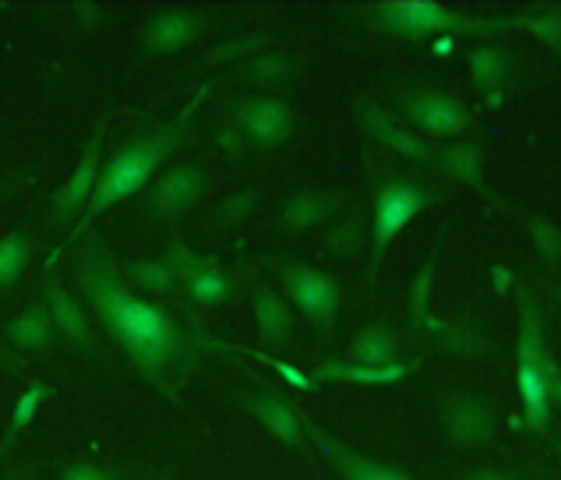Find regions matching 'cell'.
Returning <instances> with one entry per match:
<instances>
[{
  "instance_id": "obj_36",
  "label": "cell",
  "mask_w": 561,
  "mask_h": 480,
  "mask_svg": "<svg viewBox=\"0 0 561 480\" xmlns=\"http://www.w3.org/2000/svg\"><path fill=\"white\" fill-rule=\"evenodd\" d=\"M64 480H114V477L100 467H92V462H71V467L64 470Z\"/></svg>"
},
{
  "instance_id": "obj_15",
  "label": "cell",
  "mask_w": 561,
  "mask_h": 480,
  "mask_svg": "<svg viewBox=\"0 0 561 480\" xmlns=\"http://www.w3.org/2000/svg\"><path fill=\"white\" fill-rule=\"evenodd\" d=\"M43 300H46V308H50L57 329L68 335L71 343L85 346V350H95L92 325H89V318H85L82 300H78L71 290H64V283L57 279V272H54V262L46 265V276H43Z\"/></svg>"
},
{
  "instance_id": "obj_11",
  "label": "cell",
  "mask_w": 561,
  "mask_h": 480,
  "mask_svg": "<svg viewBox=\"0 0 561 480\" xmlns=\"http://www.w3.org/2000/svg\"><path fill=\"white\" fill-rule=\"evenodd\" d=\"M208 191V173L202 167L178 163L167 167L146 191V213L156 219H178L191 205H198Z\"/></svg>"
},
{
  "instance_id": "obj_18",
  "label": "cell",
  "mask_w": 561,
  "mask_h": 480,
  "mask_svg": "<svg viewBox=\"0 0 561 480\" xmlns=\"http://www.w3.org/2000/svg\"><path fill=\"white\" fill-rule=\"evenodd\" d=\"M57 322L50 308H46V300H36L28 304L22 315H14L11 322L4 325V335L14 350H32V354H43V350H54L57 343Z\"/></svg>"
},
{
  "instance_id": "obj_14",
  "label": "cell",
  "mask_w": 561,
  "mask_h": 480,
  "mask_svg": "<svg viewBox=\"0 0 561 480\" xmlns=\"http://www.w3.org/2000/svg\"><path fill=\"white\" fill-rule=\"evenodd\" d=\"M357 117H360V127L371 138H378L381 146H389L392 152L407 156V159H416V163H427V159H435V152H431V146L421 138L407 132V127H399L389 114H385L381 106H375L371 100H357Z\"/></svg>"
},
{
  "instance_id": "obj_31",
  "label": "cell",
  "mask_w": 561,
  "mask_h": 480,
  "mask_svg": "<svg viewBox=\"0 0 561 480\" xmlns=\"http://www.w3.org/2000/svg\"><path fill=\"white\" fill-rule=\"evenodd\" d=\"M516 28H526V32H534V36H540V43H548L551 54L561 60V11H551V14H519Z\"/></svg>"
},
{
  "instance_id": "obj_9",
  "label": "cell",
  "mask_w": 561,
  "mask_h": 480,
  "mask_svg": "<svg viewBox=\"0 0 561 480\" xmlns=\"http://www.w3.org/2000/svg\"><path fill=\"white\" fill-rule=\"evenodd\" d=\"M300 421H304V431H308V438L318 445V453L325 456V462L343 480H410L399 467H389V462H378L371 456L357 453L354 445L325 431L314 418H308V413H300Z\"/></svg>"
},
{
  "instance_id": "obj_39",
  "label": "cell",
  "mask_w": 561,
  "mask_h": 480,
  "mask_svg": "<svg viewBox=\"0 0 561 480\" xmlns=\"http://www.w3.org/2000/svg\"><path fill=\"white\" fill-rule=\"evenodd\" d=\"M462 480H508L502 470H473V473H467Z\"/></svg>"
},
{
  "instance_id": "obj_4",
  "label": "cell",
  "mask_w": 561,
  "mask_h": 480,
  "mask_svg": "<svg viewBox=\"0 0 561 480\" xmlns=\"http://www.w3.org/2000/svg\"><path fill=\"white\" fill-rule=\"evenodd\" d=\"M558 378V367L543 350L540 308L530 290H519V340H516V381L526 424L543 431L551 421V381Z\"/></svg>"
},
{
  "instance_id": "obj_21",
  "label": "cell",
  "mask_w": 561,
  "mask_h": 480,
  "mask_svg": "<svg viewBox=\"0 0 561 480\" xmlns=\"http://www.w3.org/2000/svg\"><path fill=\"white\" fill-rule=\"evenodd\" d=\"M445 233H448V227L438 230V240H435V248H431L427 262L416 268V276L410 283V325L413 329H435V332H442V325H445V322H438L435 315H431V290H435V268H438V259H442Z\"/></svg>"
},
{
  "instance_id": "obj_25",
  "label": "cell",
  "mask_w": 561,
  "mask_h": 480,
  "mask_svg": "<svg viewBox=\"0 0 561 480\" xmlns=\"http://www.w3.org/2000/svg\"><path fill=\"white\" fill-rule=\"evenodd\" d=\"M124 279L131 290H141V294H170L173 286L181 279L173 276V268L163 262V259H135V262H124L121 265Z\"/></svg>"
},
{
  "instance_id": "obj_23",
  "label": "cell",
  "mask_w": 561,
  "mask_h": 480,
  "mask_svg": "<svg viewBox=\"0 0 561 480\" xmlns=\"http://www.w3.org/2000/svg\"><path fill=\"white\" fill-rule=\"evenodd\" d=\"M54 396V389L46 386V381H28V386L22 389L19 396V403H14V413H11V421H8V431H4V438H0V459H4L14 445H19V438L25 435V427L36 421V413L43 410L46 399Z\"/></svg>"
},
{
  "instance_id": "obj_33",
  "label": "cell",
  "mask_w": 561,
  "mask_h": 480,
  "mask_svg": "<svg viewBox=\"0 0 561 480\" xmlns=\"http://www.w3.org/2000/svg\"><path fill=\"white\" fill-rule=\"evenodd\" d=\"M262 46H265V36L262 32H254V36H240V39H233V43H222V46H216L213 54H208L205 60L208 64H230V60H237V57H259L262 54Z\"/></svg>"
},
{
  "instance_id": "obj_16",
  "label": "cell",
  "mask_w": 561,
  "mask_h": 480,
  "mask_svg": "<svg viewBox=\"0 0 561 480\" xmlns=\"http://www.w3.org/2000/svg\"><path fill=\"white\" fill-rule=\"evenodd\" d=\"M244 410L268 431L272 438H279L283 445H290V449H304V438H308V431H304V421H300L297 407H290L286 399L272 396V392L248 396Z\"/></svg>"
},
{
  "instance_id": "obj_22",
  "label": "cell",
  "mask_w": 561,
  "mask_h": 480,
  "mask_svg": "<svg viewBox=\"0 0 561 480\" xmlns=\"http://www.w3.org/2000/svg\"><path fill=\"white\" fill-rule=\"evenodd\" d=\"M350 361L364 364V367H392V364H403L399 361V343L392 329L385 322H371L364 325L354 340H350Z\"/></svg>"
},
{
  "instance_id": "obj_30",
  "label": "cell",
  "mask_w": 561,
  "mask_h": 480,
  "mask_svg": "<svg viewBox=\"0 0 561 480\" xmlns=\"http://www.w3.org/2000/svg\"><path fill=\"white\" fill-rule=\"evenodd\" d=\"M184 290H187V297L195 300V304H227L233 297V283H230L227 272L216 265V268L202 272L198 279H191Z\"/></svg>"
},
{
  "instance_id": "obj_26",
  "label": "cell",
  "mask_w": 561,
  "mask_h": 480,
  "mask_svg": "<svg viewBox=\"0 0 561 480\" xmlns=\"http://www.w3.org/2000/svg\"><path fill=\"white\" fill-rule=\"evenodd\" d=\"M470 75L480 92H499L508 78V54L491 43L477 46V50H470Z\"/></svg>"
},
{
  "instance_id": "obj_10",
  "label": "cell",
  "mask_w": 561,
  "mask_h": 480,
  "mask_svg": "<svg viewBox=\"0 0 561 480\" xmlns=\"http://www.w3.org/2000/svg\"><path fill=\"white\" fill-rule=\"evenodd\" d=\"M403 117L431 138H459V135H467L473 124L462 100H456V95H448V92H435V89L403 95Z\"/></svg>"
},
{
  "instance_id": "obj_6",
  "label": "cell",
  "mask_w": 561,
  "mask_h": 480,
  "mask_svg": "<svg viewBox=\"0 0 561 480\" xmlns=\"http://www.w3.org/2000/svg\"><path fill=\"white\" fill-rule=\"evenodd\" d=\"M106 132H110V117H103L100 124L92 127L89 141L82 146V156L71 170V178L64 181L54 195H50V216L60 227H78L89 209V202L95 195V184H100L103 173V152H106Z\"/></svg>"
},
{
  "instance_id": "obj_20",
  "label": "cell",
  "mask_w": 561,
  "mask_h": 480,
  "mask_svg": "<svg viewBox=\"0 0 561 480\" xmlns=\"http://www.w3.org/2000/svg\"><path fill=\"white\" fill-rule=\"evenodd\" d=\"M251 304H254V322H259V335L265 346H283L290 343L294 335V311L272 286L259 283L251 290Z\"/></svg>"
},
{
  "instance_id": "obj_17",
  "label": "cell",
  "mask_w": 561,
  "mask_h": 480,
  "mask_svg": "<svg viewBox=\"0 0 561 480\" xmlns=\"http://www.w3.org/2000/svg\"><path fill=\"white\" fill-rule=\"evenodd\" d=\"M416 372V361L410 364H392V367H364L354 361H325L314 367L311 381H335V386H396L407 375Z\"/></svg>"
},
{
  "instance_id": "obj_34",
  "label": "cell",
  "mask_w": 561,
  "mask_h": 480,
  "mask_svg": "<svg viewBox=\"0 0 561 480\" xmlns=\"http://www.w3.org/2000/svg\"><path fill=\"white\" fill-rule=\"evenodd\" d=\"M360 240H364V227H360V219L357 216H350L343 227H335L329 233V254H335V259H350L357 248H360Z\"/></svg>"
},
{
  "instance_id": "obj_19",
  "label": "cell",
  "mask_w": 561,
  "mask_h": 480,
  "mask_svg": "<svg viewBox=\"0 0 561 480\" xmlns=\"http://www.w3.org/2000/svg\"><path fill=\"white\" fill-rule=\"evenodd\" d=\"M346 205V195H332V191H297L294 198L283 202L279 209V227L300 233L311 230L318 222H325L329 216H335Z\"/></svg>"
},
{
  "instance_id": "obj_35",
  "label": "cell",
  "mask_w": 561,
  "mask_h": 480,
  "mask_svg": "<svg viewBox=\"0 0 561 480\" xmlns=\"http://www.w3.org/2000/svg\"><path fill=\"white\" fill-rule=\"evenodd\" d=\"M530 237H534V244L540 248V254L548 262H554V259H561V230L554 227L551 219H543V216H530Z\"/></svg>"
},
{
  "instance_id": "obj_24",
  "label": "cell",
  "mask_w": 561,
  "mask_h": 480,
  "mask_svg": "<svg viewBox=\"0 0 561 480\" xmlns=\"http://www.w3.org/2000/svg\"><path fill=\"white\" fill-rule=\"evenodd\" d=\"M435 163L448 173V178H456L462 184H470L473 191H480V195L494 198L488 191V184H484V178H480V163H484V152H480V146H470V141H467V146H448V149H442L435 156Z\"/></svg>"
},
{
  "instance_id": "obj_2",
  "label": "cell",
  "mask_w": 561,
  "mask_h": 480,
  "mask_svg": "<svg viewBox=\"0 0 561 480\" xmlns=\"http://www.w3.org/2000/svg\"><path fill=\"white\" fill-rule=\"evenodd\" d=\"M191 110H195V106H191ZM191 110H184L181 117H173L167 124H156V127H149V132L135 135L131 141H124V146L106 159L103 173H100V184H95V195L89 202L82 222H78V227L71 230V240L89 233V222L100 219L106 209H114L117 202H124V198L138 195V191L152 187L156 173L163 170L167 159L184 146Z\"/></svg>"
},
{
  "instance_id": "obj_8",
  "label": "cell",
  "mask_w": 561,
  "mask_h": 480,
  "mask_svg": "<svg viewBox=\"0 0 561 480\" xmlns=\"http://www.w3.org/2000/svg\"><path fill=\"white\" fill-rule=\"evenodd\" d=\"M230 114L237 132L259 149H276L294 132V110L276 95H240L233 100Z\"/></svg>"
},
{
  "instance_id": "obj_41",
  "label": "cell",
  "mask_w": 561,
  "mask_h": 480,
  "mask_svg": "<svg viewBox=\"0 0 561 480\" xmlns=\"http://www.w3.org/2000/svg\"><path fill=\"white\" fill-rule=\"evenodd\" d=\"M0 8H4V0H0Z\"/></svg>"
},
{
  "instance_id": "obj_1",
  "label": "cell",
  "mask_w": 561,
  "mask_h": 480,
  "mask_svg": "<svg viewBox=\"0 0 561 480\" xmlns=\"http://www.w3.org/2000/svg\"><path fill=\"white\" fill-rule=\"evenodd\" d=\"M71 279L141 378L178 399V386L191 364V335L181 318L167 304H156L127 286L114 251L95 230L71 240Z\"/></svg>"
},
{
  "instance_id": "obj_40",
  "label": "cell",
  "mask_w": 561,
  "mask_h": 480,
  "mask_svg": "<svg viewBox=\"0 0 561 480\" xmlns=\"http://www.w3.org/2000/svg\"><path fill=\"white\" fill-rule=\"evenodd\" d=\"M551 399H554V403H558V410H561V375L551 381Z\"/></svg>"
},
{
  "instance_id": "obj_32",
  "label": "cell",
  "mask_w": 561,
  "mask_h": 480,
  "mask_svg": "<svg viewBox=\"0 0 561 480\" xmlns=\"http://www.w3.org/2000/svg\"><path fill=\"white\" fill-rule=\"evenodd\" d=\"M254 205H259V195H254V191H237V195L222 198L216 205L213 219L219 222V227H237V222H244L254 213Z\"/></svg>"
},
{
  "instance_id": "obj_12",
  "label": "cell",
  "mask_w": 561,
  "mask_h": 480,
  "mask_svg": "<svg viewBox=\"0 0 561 480\" xmlns=\"http://www.w3.org/2000/svg\"><path fill=\"white\" fill-rule=\"evenodd\" d=\"M205 32V19L198 11L187 8H163L149 14L146 28H141V54L146 57H167L191 46Z\"/></svg>"
},
{
  "instance_id": "obj_13",
  "label": "cell",
  "mask_w": 561,
  "mask_h": 480,
  "mask_svg": "<svg viewBox=\"0 0 561 480\" xmlns=\"http://www.w3.org/2000/svg\"><path fill=\"white\" fill-rule=\"evenodd\" d=\"M442 427L456 445H488L494 438V410L477 396H448L442 403Z\"/></svg>"
},
{
  "instance_id": "obj_38",
  "label": "cell",
  "mask_w": 561,
  "mask_h": 480,
  "mask_svg": "<svg viewBox=\"0 0 561 480\" xmlns=\"http://www.w3.org/2000/svg\"><path fill=\"white\" fill-rule=\"evenodd\" d=\"M75 11H78V22H85V25L103 22V8H95V4H75Z\"/></svg>"
},
{
  "instance_id": "obj_29",
  "label": "cell",
  "mask_w": 561,
  "mask_h": 480,
  "mask_svg": "<svg viewBox=\"0 0 561 480\" xmlns=\"http://www.w3.org/2000/svg\"><path fill=\"white\" fill-rule=\"evenodd\" d=\"M163 262L173 268V276H178L184 286H187L191 279H198L202 272H208V268H216V265H219V262L213 259V254H198V251H191L181 237H173L170 244H167Z\"/></svg>"
},
{
  "instance_id": "obj_3",
  "label": "cell",
  "mask_w": 561,
  "mask_h": 480,
  "mask_svg": "<svg viewBox=\"0 0 561 480\" xmlns=\"http://www.w3.org/2000/svg\"><path fill=\"white\" fill-rule=\"evenodd\" d=\"M371 22L378 32L403 39L431 36H494V32L516 28V19H470L438 0H381L371 8Z\"/></svg>"
},
{
  "instance_id": "obj_27",
  "label": "cell",
  "mask_w": 561,
  "mask_h": 480,
  "mask_svg": "<svg viewBox=\"0 0 561 480\" xmlns=\"http://www.w3.org/2000/svg\"><path fill=\"white\" fill-rule=\"evenodd\" d=\"M297 60L286 57V54H259L251 60H240L237 78L248 85H279L286 78H294Z\"/></svg>"
},
{
  "instance_id": "obj_7",
  "label": "cell",
  "mask_w": 561,
  "mask_h": 480,
  "mask_svg": "<svg viewBox=\"0 0 561 480\" xmlns=\"http://www.w3.org/2000/svg\"><path fill=\"white\" fill-rule=\"evenodd\" d=\"M272 265H276V276L283 279V290L294 300V308L308 318V322L332 329L335 315H340V300H343L340 283H335L329 272L311 268L294 259H276Z\"/></svg>"
},
{
  "instance_id": "obj_5",
  "label": "cell",
  "mask_w": 561,
  "mask_h": 480,
  "mask_svg": "<svg viewBox=\"0 0 561 480\" xmlns=\"http://www.w3.org/2000/svg\"><path fill=\"white\" fill-rule=\"evenodd\" d=\"M438 202H442V195H435V191H427L413 181H403V178L378 184L375 213H371V283L378 276L385 254L392 248V240L403 233L427 205H438Z\"/></svg>"
},
{
  "instance_id": "obj_37",
  "label": "cell",
  "mask_w": 561,
  "mask_h": 480,
  "mask_svg": "<svg viewBox=\"0 0 561 480\" xmlns=\"http://www.w3.org/2000/svg\"><path fill=\"white\" fill-rule=\"evenodd\" d=\"M0 372H11V375H22L25 372V361L19 354H8L4 346H0Z\"/></svg>"
},
{
  "instance_id": "obj_28",
  "label": "cell",
  "mask_w": 561,
  "mask_h": 480,
  "mask_svg": "<svg viewBox=\"0 0 561 480\" xmlns=\"http://www.w3.org/2000/svg\"><path fill=\"white\" fill-rule=\"evenodd\" d=\"M28 262H32V240L22 230H11L0 237V286L19 283Z\"/></svg>"
}]
</instances>
